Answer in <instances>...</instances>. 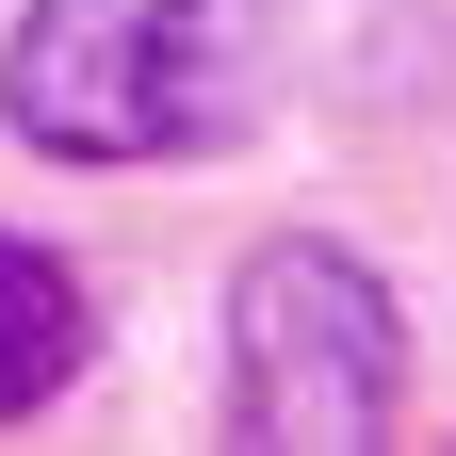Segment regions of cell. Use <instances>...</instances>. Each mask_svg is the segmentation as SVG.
Wrapping results in <instances>:
<instances>
[{"mask_svg":"<svg viewBox=\"0 0 456 456\" xmlns=\"http://www.w3.org/2000/svg\"><path fill=\"white\" fill-rule=\"evenodd\" d=\"M277 0H33L0 49V114L49 163H196L245 131Z\"/></svg>","mask_w":456,"mask_h":456,"instance_id":"cell-1","label":"cell"},{"mask_svg":"<svg viewBox=\"0 0 456 456\" xmlns=\"http://www.w3.org/2000/svg\"><path fill=\"white\" fill-rule=\"evenodd\" d=\"M408 408V310L359 245L277 228L228 277V440L245 456H359Z\"/></svg>","mask_w":456,"mask_h":456,"instance_id":"cell-2","label":"cell"},{"mask_svg":"<svg viewBox=\"0 0 456 456\" xmlns=\"http://www.w3.org/2000/svg\"><path fill=\"white\" fill-rule=\"evenodd\" d=\"M98 359V310H82V277L33 245V228H0V424H33V408H66V375Z\"/></svg>","mask_w":456,"mask_h":456,"instance_id":"cell-3","label":"cell"}]
</instances>
